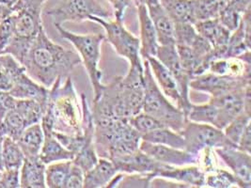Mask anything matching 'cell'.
Segmentation results:
<instances>
[{
	"label": "cell",
	"instance_id": "1",
	"mask_svg": "<svg viewBox=\"0 0 251 188\" xmlns=\"http://www.w3.org/2000/svg\"><path fill=\"white\" fill-rule=\"evenodd\" d=\"M143 74V66H129L125 76H116L109 84L104 85L100 96L93 100V119H128L141 112L144 96Z\"/></svg>",
	"mask_w": 251,
	"mask_h": 188
},
{
	"label": "cell",
	"instance_id": "2",
	"mask_svg": "<svg viewBox=\"0 0 251 188\" xmlns=\"http://www.w3.org/2000/svg\"><path fill=\"white\" fill-rule=\"evenodd\" d=\"M81 64L77 52L54 43L42 28L22 62L36 82L50 89L58 78L65 79Z\"/></svg>",
	"mask_w": 251,
	"mask_h": 188
},
{
	"label": "cell",
	"instance_id": "3",
	"mask_svg": "<svg viewBox=\"0 0 251 188\" xmlns=\"http://www.w3.org/2000/svg\"><path fill=\"white\" fill-rule=\"evenodd\" d=\"M41 125L43 130L67 135L83 133L81 101L71 76L65 78L64 82L58 78L49 89Z\"/></svg>",
	"mask_w": 251,
	"mask_h": 188
},
{
	"label": "cell",
	"instance_id": "4",
	"mask_svg": "<svg viewBox=\"0 0 251 188\" xmlns=\"http://www.w3.org/2000/svg\"><path fill=\"white\" fill-rule=\"evenodd\" d=\"M141 135L129 124L127 119L94 120V145L99 157L111 160L134 153L139 149Z\"/></svg>",
	"mask_w": 251,
	"mask_h": 188
},
{
	"label": "cell",
	"instance_id": "5",
	"mask_svg": "<svg viewBox=\"0 0 251 188\" xmlns=\"http://www.w3.org/2000/svg\"><path fill=\"white\" fill-rule=\"evenodd\" d=\"M143 68L144 96L142 112L159 120L165 127L181 132L187 120L184 113L161 92L146 59L143 61Z\"/></svg>",
	"mask_w": 251,
	"mask_h": 188
},
{
	"label": "cell",
	"instance_id": "6",
	"mask_svg": "<svg viewBox=\"0 0 251 188\" xmlns=\"http://www.w3.org/2000/svg\"><path fill=\"white\" fill-rule=\"evenodd\" d=\"M61 38L67 40L79 55L81 63L87 71L92 84L94 99H97L103 91L104 84L102 82L103 71L100 70L99 64L101 59L102 45L105 37L101 33L76 34L65 29L61 24H54ZM93 99V100H94Z\"/></svg>",
	"mask_w": 251,
	"mask_h": 188
},
{
	"label": "cell",
	"instance_id": "7",
	"mask_svg": "<svg viewBox=\"0 0 251 188\" xmlns=\"http://www.w3.org/2000/svg\"><path fill=\"white\" fill-rule=\"evenodd\" d=\"M46 14L53 19V24H61L66 22L80 23L95 16L110 20L113 11L105 0H60L49 9Z\"/></svg>",
	"mask_w": 251,
	"mask_h": 188
},
{
	"label": "cell",
	"instance_id": "8",
	"mask_svg": "<svg viewBox=\"0 0 251 188\" xmlns=\"http://www.w3.org/2000/svg\"><path fill=\"white\" fill-rule=\"evenodd\" d=\"M46 103L47 101L17 99L16 105L0 122V136L17 141L25 129L41 122L46 112Z\"/></svg>",
	"mask_w": 251,
	"mask_h": 188
},
{
	"label": "cell",
	"instance_id": "9",
	"mask_svg": "<svg viewBox=\"0 0 251 188\" xmlns=\"http://www.w3.org/2000/svg\"><path fill=\"white\" fill-rule=\"evenodd\" d=\"M14 35L3 54L11 55L22 64L36 37L44 28V24L42 12L20 10L14 12Z\"/></svg>",
	"mask_w": 251,
	"mask_h": 188
},
{
	"label": "cell",
	"instance_id": "10",
	"mask_svg": "<svg viewBox=\"0 0 251 188\" xmlns=\"http://www.w3.org/2000/svg\"><path fill=\"white\" fill-rule=\"evenodd\" d=\"M89 21L100 24L104 30L105 38L114 48L116 53L126 59L130 66H143L140 56L139 39L126 29L123 22L116 20H105L103 18L92 16Z\"/></svg>",
	"mask_w": 251,
	"mask_h": 188
},
{
	"label": "cell",
	"instance_id": "11",
	"mask_svg": "<svg viewBox=\"0 0 251 188\" xmlns=\"http://www.w3.org/2000/svg\"><path fill=\"white\" fill-rule=\"evenodd\" d=\"M180 133L184 140V150L197 155L205 149L236 147L226 137L223 130L210 124L187 119Z\"/></svg>",
	"mask_w": 251,
	"mask_h": 188
},
{
	"label": "cell",
	"instance_id": "12",
	"mask_svg": "<svg viewBox=\"0 0 251 188\" xmlns=\"http://www.w3.org/2000/svg\"><path fill=\"white\" fill-rule=\"evenodd\" d=\"M251 85V77H236L229 75H218L206 71L195 76L189 84L190 90L216 97L236 90L245 89Z\"/></svg>",
	"mask_w": 251,
	"mask_h": 188
},
{
	"label": "cell",
	"instance_id": "13",
	"mask_svg": "<svg viewBox=\"0 0 251 188\" xmlns=\"http://www.w3.org/2000/svg\"><path fill=\"white\" fill-rule=\"evenodd\" d=\"M155 58L171 71L175 81L177 83L179 93L183 99L184 107H185L184 114L186 116L190 107L192 106V103L189 97V91H190L189 84L192 78L184 70L181 64L176 46L175 45L159 46Z\"/></svg>",
	"mask_w": 251,
	"mask_h": 188
},
{
	"label": "cell",
	"instance_id": "14",
	"mask_svg": "<svg viewBox=\"0 0 251 188\" xmlns=\"http://www.w3.org/2000/svg\"><path fill=\"white\" fill-rule=\"evenodd\" d=\"M46 184L49 188H82L84 171L73 160L47 164Z\"/></svg>",
	"mask_w": 251,
	"mask_h": 188
},
{
	"label": "cell",
	"instance_id": "15",
	"mask_svg": "<svg viewBox=\"0 0 251 188\" xmlns=\"http://www.w3.org/2000/svg\"><path fill=\"white\" fill-rule=\"evenodd\" d=\"M118 172L126 174H150L156 178L163 169L170 166L154 160L148 154L143 153L139 149L134 153L122 155L111 159Z\"/></svg>",
	"mask_w": 251,
	"mask_h": 188
},
{
	"label": "cell",
	"instance_id": "16",
	"mask_svg": "<svg viewBox=\"0 0 251 188\" xmlns=\"http://www.w3.org/2000/svg\"><path fill=\"white\" fill-rule=\"evenodd\" d=\"M222 161L227 164L235 177L237 187L241 188H251V156L236 147L215 149Z\"/></svg>",
	"mask_w": 251,
	"mask_h": 188
},
{
	"label": "cell",
	"instance_id": "17",
	"mask_svg": "<svg viewBox=\"0 0 251 188\" xmlns=\"http://www.w3.org/2000/svg\"><path fill=\"white\" fill-rule=\"evenodd\" d=\"M139 150L162 164L174 166L198 164L200 160V154L197 155L188 153L185 150L176 149L160 144H153L147 141H141Z\"/></svg>",
	"mask_w": 251,
	"mask_h": 188
},
{
	"label": "cell",
	"instance_id": "18",
	"mask_svg": "<svg viewBox=\"0 0 251 188\" xmlns=\"http://www.w3.org/2000/svg\"><path fill=\"white\" fill-rule=\"evenodd\" d=\"M194 26L197 32L213 47V60L224 59L228 39L231 34L228 28L217 18L198 21L194 24Z\"/></svg>",
	"mask_w": 251,
	"mask_h": 188
},
{
	"label": "cell",
	"instance_id": "19",
	"mask_svg": "<svg viewBox=\"0 0 251 188\" xmlns=\"http://www.w3.org/2000/svg\"><path fill=\"white\" fill-rule=\"evenodd\" d=\"M145 59L148 61L152 76L157 86L159 87L161 92L184 113L185 107L183 99L179 93L177 83L175 81L171 71L168 70L155 57H150L148 59Z\"/></svg>",
	"mask_w": 251,
	"mask_h": 188
},
{
	"label": "cell",
	"instance_id": "20",
	"mask_svg": "<svg viewBox=\"0 0 251 188\" xmlns=\"http://www.w3.org/2000/svg\"><path fill=\"white\" fill-rule=\"evenodd\" d=\"M156 178L174 181L185 188H205V173L198 164L170 165L159 172Z\"/></svg>",
	"mask_w": 251,
	"mask_h": 188
},
{
	"label": "cell",
	"instance_id": "21",
	"mask_svg": "<svg viewBox=\"0 0 251 188\" xmlns=\"http://www.w3.org/2000/svg\"><path fill=\"white\" fill-rule=\"evenodd\" d=\"M137 14L140 29V56L141 59L155 57L159 44L154 29V25L149 15L146 6H137Z\"/></svg>",
	"mask_w": 251,
	"mask_h": 188
},
{
	"label": "cell",
	"instance_id": "22",
	"mask_svg": "<svg viewBox=\"0 0 251 188\" xmlns=\"http://www.w3.org/2000/svg\"><path fill=\"white\" fill-rule=\"evenodd\" d=\"M251 12L250 10L242 15L238 27L231 32L224 59L236 58L251 51Z\"/></svg>",
	"mask_w": 251,
	"mask_h": 188
},
{
	"label": "cell",
	"instance_id": "23",
	"mask_svg": "<svg viewBox=\"0 0 251 188\" xmlns=\"http://www.w3.org/2000/svg\"><path fill=\"white\" fill-rule=\"evenodd\" d=\"M46 164L40 157H25L20 168V188H46Z\"/></svg>",
	"mask_w": 251,
	"mask_h": 188
},
{
	"label": "cell",
	"instance_id": "24",
	"mask_svg": "<svg viewBox=\"0 0 251 188\" xmlns=\"http://www.w3.org/2000/svg\"><path fill=\"white\" fill-rule=\"evenodd\" d=\"M149 15L154 25L159 46L175 45L174 23L164 11L161 4L149 7Z\"/></svg>",
	"mask_w": 251,
	"mask_h": 188
},
{
	"label": "cell",
	"instance_id": "25",
	"mask_svg": "<svg viewBox=\"0 0 251 188\" xmlns=\"http://www.w3.org/2000/svg\"><path fill=\"white\" fill-rule=\"evenodd\" d=\"M118 173L112 161L99 157L98 162L84 173V188H106L112 178Z\"/></svg>",
	"mask_w": 251,
	"mask_h": 188
},
{
	"label": "cell",
	"instance_id": "26",
	"mask_svg": "<svg viewBox=\"0 0 251 188\" xmlns=\"http://www.w3.org/2000/svg\"><path fill=\"white\" fill-rule=\"evenodd\" d=\"M48 92L49 89L36 82L26 73V71H25L15 81L9 94H12L16 99L38 100L46 102L47 101Z\"/></svg>",
	"mask_w": 251,
	"mask_h": 188
},
{
	"label": "cell",
	"instance_id": "27",
	"mask_svg": "<svg viewBox=\"0 0 251 188\" xmlns=\"http://www.w3.org/2000/svg\"><path fill=\"white\" fill-rule=\"evenodd\" d=\"M44 134L45 140L39 157L46 165L55 162L74 159V154L57 141L53 135V131L44 130Z\"/></svg>",
	"mask_w": 251,
	"mask_h": 188
},
{
	"label": "cell",
	"instance_id": "28",
	"mask_svg": "<svg viewBox=\"0 0 251 188\" xmlns=\"http://www.w3.org/2000/svg\"><path fill=\"white\" fill-rule=\"evenodd\" d=\"M164 11L174 24H194V0H159Z\"/></svg>",
	"mask_w": 251,
	"mask_h": 188
},
{
	"label": "cell",
	"instance_id": "29",
	"mask_svg": "<svg viewBox=\"0 0 251 188\" xmlns=\"http://www.w3.org/2000/svg\"><path fill=\"white\" fill-rule=\"evenodd\" d=\"M45 140L44 130L41 122L35 123L25 129L16 141L25 157H38Z\"/></svg>",
	"mask_w": 251,
	"mask_h": 188
},
{
	"label": "cell",
	"instance_id": "30",
	"mask_svg": "<svg viewBox=\"0 0 251 188\" xmlns=\"http://www.w3.org/2000/svg\"><path fill=\"white\" fill-rule=\"evenodd\" d=\"M176 49L183 69L191 78L208 71L210 60L200 56L191 47L176 46Z\"/></svg>",
	"mask_w": 251,
	"mask_h": 188
},
{
	"label": "cell",
	"instance_id": "31",
	"mask_svg": "<svg viewBox=\"0 0 251 188\" xmlns=\"http://www.w3.org/2000/svg\"><path fill=\"white\" fill-rule=\"evenodd\" d=\"M25 71L23 65L12 56L9 54L0 55V91L9 93Z\"/></svg>",
	"mask_w": 251,
	"mask_h": 188
},
{
	"label": "cell",
	"instance_id": "32",
	"mask_svg": "<svg viewBox=\"0 0 251 188\" xmlns=\"http://www.w3.org/2000/svg\"><path fill=\"white\" fill-rule=\"evenodd\" d=\"M141 141L184 150V140L181 133L168 127H161L145 134L141 137Z\"/></svg>",
	"mask_w": 251,
	"mask_h": 188
},
{
	"label": "cell",
	"instance_id": "33",
	"mask_svg": "<svg viewBox=\"0 0 251 188\" xmlns=\"http://www.w3.org/2000/svg\"><path fill=\"white\" fill-rule=\"evenodd\" d=\"M25 155L17 142L9 137H4L2 143V162L4 169H20Z\"/></svg>",
	"mask_w": 251,
	"mask_h": 188
},
{
	"label": "cell",
	"instance_id": "34",
	"mask_svg": "<svg viewBox=\"0 0 251 188\" xmlns=\"http://www.w3.org/2000/svg\"><path fill=\"white\" fill-rule=\"evenodd\" d=\"M217 107L211 101H208L205 104L201 105L192 104L186 115V118L188 120L210 124L215 127H217Z\"/></svg>",
	"mask_w": 251,
	"mask_h": 188
},
{
	"label": "cell",
	"instance_id": "35",
	"mask_svg": "<svg viewBox=\"0 0 251 188\" xmlns=\"http://www.w3.org/2000/svg\"><path fill=\"white\" fill-rule=\"evenodd\" d=\"M251 122V108H246L223 129L224 134L237 147L241 136Z\"/></svg>",
	"mask_w": 251,
	"mask_h": 188
},
{
	"label": "cell",
	"instance_id": "36",
	"mask_svg": "<svg viewBox=\"0 0 251 188\" xmlns=\"http://www.w3.org/2000/svg\"><path fill=\"white\" fill-rule=\"evenodd\" d=\"M237 187L235 177L226 169L219 168L205 173V188H231Z\"/></svg>",
	"mask_w": 251,
	"mask_h": 188
},
{
	"label": "cell",
	"instance_id": "37",
	"mask_svg": "<svg viewBox=\"0 0 251 188\" xmlns=\"http://www.w3.org/2000/svg\"><path fill=\"white\" fill-rule=\"evenodd\" d=\"M127 121L134 129L141 135V137L153 130L165 127L159 120L142 111L133 117L129 118Z\"/></svg>",
	"mask_w": 251,
	"mask_h": 188
},
{
	"label": "cell",
	"instance_id": "38",
	"mask_svg": "<svg viewBox=\"0 0 251 188\" xmlns=\"http://www.w3.org/2000/svg\"><path fill=\"white\" fill-rule=\"evenodd\" d=\"M174 37L176 46L191 47L200 34L197 32L193 24H174Z\"/></svg>",
	"mask_w": 251,
	"mask_h": 188
},
{
	"label": "cell",
	"instance_id": "39",
	"mask_svg": "<svg viewBox=\"0 0 251 188\" xmlns=\"http://www.w3.org/2000/svg\"><path fill=\"white\" fill-rule=\"evenodd\" d=\"M15 14L14 12L0 22V55H2L14 35Z\"/></svg>",
	"mask_w": 251,
	"mask_h": 188
},
{
	"label": "cell",
	"instance_id": "40",
	"mask_svg": "<svg viewBox=\"0 0 251 188\" xmlns=\"http://www.w3.org/2000/svg\"><path fill=\"white\" fill-rule=\"evenodd\" d=\"M241 17H242V14L235 12L227 4V6L222 10V12H220L217 19L226 28H228L230 32H232L238 27Z\"/></svg>",
	"mask_w": 251,
	"mask_h": 188
},
{
	"label": "cell",
	"instance_id": "41",
	"mask_svg": "<svg viewBox=\"0 0 251 188\" xmlns=\"http://www.w3.org/2000/svg\"><path fill=\"white\" fill-rule=\"evenodd\" d=\"M20 188V169H4L0 176V188Z\"/></svg>",
	"mask_w": 251,
	"mask_h": 188
},
{
	"label": "cell",
	"instance_id": "42",
	"mask_svg": "<svg viewBox=\"0 0 251 188\" xmlns=\"http://www.w3.org/2000/svg\"><path fill=\"white\" fill-rule=\"evenodd\" d=\"M113 11L115 20L119 22L124 21L126 10L131 6L132 0H105Z\"/></svg>",
	"mask_w": 251,
	"mask_h": 188
},
{
	"label": "cell",
	"instance_id": "43",
	"mask_svg": "<svg viewBox=\"0 0 251 188\" xmlns=\"http://www.w3.org/2000/svg\"><path fill=\"white\" fill-rule=\"evenodd\" d=\"M48 0H17L13 7V12L20 10L42 12L45 3Z\"/></svg>",
	"mask_w": 251,
	"mask_h": 188
},
{
	"label": "cell",
	"instance_id": "44",
	"mask_svg": "<svg viewBox=\"0 0 251 188\" xmlns=\"http://www.w3.org/2000/svg\"><path fill=\"white\" fill-rule=\"evenodd\" d=\"M17 99L8 92L0 91V122L5 115L16 105Z\"/></svg>",
	"mask_w": 251,
	"mask_h": 188
},
{
	"label": "cell",
	"instance_id": "45",
	"mask_svg": "<svg viewBox=\"0 0 251 188\" xmlns=\"http://www.w3.org/2000/svg\"><path fill=\"white\" fill-rule=\"evenodd\" d=\"M237 148L246 153H251V124L244 131L237 143Z\"/></svg>",
	"mask_w": 251,
	"mask_h": 188
},
{
	"label": "cell",
	"instance_id": "46",
	"mask_svg": "<svg viewBox=\"0 0 251 188\" xmlns=\"http://www.w3.org/2000/svg\"><path fill=\"white\" fill-rule=\"evenodd\" d=\"M228 6L243 15L251 10V0H228Z\"/></svg>",
	"mask_w": 251,
	"mask_h": 188
},
{
	"label": "cell",
	"instance_id": "47",
	"mask_svg": "<svg viewBox=\"0 0 251 188\" xmlns=\"http://www.w3.org/2000/svg\"><path fill=\"white\" fill-rule=\"evenodd\" d=\"M17 0H0V22L13 13V7Z\"/></svg>",
	"mask_w": 251,
	"mask_h": 188
},
{
	"label": "cell",
	"instance_id": "48",
	"mask_svg": "<svg viewBox=\"0 0 251 188\" xmlns=\"http://www.w3.org/2000/svg\"><path fill=\"white\" fill-rule=\"evenodd\" d=\"M136 6H146L147 8L159 4V0H133Z\"/></svg>",
	"mask_w": 251,
	"mask_h": 188
},
{
	"label": "cell",
	"instance_id": "49",
	"mask_svg": "<svg viewBox=\"0 0 251 188\" xmlns=\"http://www.w3.org/2000/svg\"><path fill=\"white\" fill-rule=\"evenodd\" d=\"M3 140H4V137L0 136V171L4 170L3 162H2V143H3Z\"/></svg>",
	"mask_w": 251,
	"mask_h": 188
},
{
	"label": "cell",
	"instance_id": "50",
	"mask_svg": "<svg viewBox=\"0 0 251 188\" xmlns=\"http://www.w3.org/2000/svg\"><path fill=\"white\" fill-rule=\"evenodd\" d=\"M1 172H2V171H0V176H1Z\"/></svg>",
	"mask_w": 251,
	"mask_h": 188
}]
</instances>
